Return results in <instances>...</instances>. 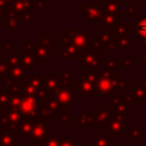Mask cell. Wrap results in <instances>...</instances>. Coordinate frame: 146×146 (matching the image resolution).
Segmentation results:
<instances>
[{
	"label": "cell",
	"instance_id": "6da1fadb",
	"mask_svg": "<svg viewBox=\"0 0 146 146\" xmlns=\"http://www.w3.org/2000/svg\"><path fill=\"white\" fill-rule=\"evenodd\" d=\"M120 79H121V76H120V74L115 73V70L104 67L100 71L99 75L95 82L92 94L105 95V96L115 95V92H116L115 87Z\"/></svg>",
	"mask_w": 146,
	"mask_h": 146
},
{
	"label": "cell",
	"instance_id": "7a4b0ae2",
	"mask_svg": "<svg viewBox=\"0 0 146 146\" xmlns=\"http://www.w3.org/2000/svg\"><path fill=\"white\" fill-rule=\"evenodd\" d=\"M79 67L81 70L99 68L103 65V59L100 58L99 50H94L91 48H86L80 50L79 56Z\"/></svg>",
	"mask_w": 146,
	"mask_h": 146
},
{
	"label": "cell",
	"instance_id": "3957f363",
	"mask_svg": "<svg viewBox=\"0 0 146 146\" xmlns=\"http://www.w3.org/2000/svg\"><path fill=\"white\" fill-rule=\"evenodd\" d=\"M79 10L84 14V22H100L105 14V3L103 2H80Z\"/></svg>",
	"mask_w": 146,
	"mask_h": 146
},
{
	"label": "cell",
	"instance_id": "277c9868",
	"mask_svg": "<svg viewBox=\"0 0 146 146\" xmlns=\"http://www.w3.org/2000/svg\"><path fill=\"white\" fill-rule=\"evenodd\" d=\"M114 114L113 106H96L91 112L88 113V125L90 127H103Z\"/></svg>",
	"mask_w": 146,
	"mask_h": 146
},
{
	"label": "cell",
	"instance_id": "5b68a950",
	"mask_svg": "<svg viewBox=\"0 0 146 146\" xmlns=\"http://www.w3.org/2000/svg\"><path fill=\"white\" fill-rule=\"evenodd\" d=\"M106 133L110 137H128L125 129V117L113 114L106 122Z\"/></svg>",
	"mask_w": 146,
	"mask_h": 146
},
{
	"label": "cell",
	"instance_id": "8992f818",
	"mask_svg": "<svg viewBox=\"0 0 146 146\" xmlns=\"http://www.w3.org/2000/svg\"><path fill=\"white\" fill-rule=\"evenodd\" d=\"M63 32H65L68 35L71 43L75 48H78L79 50L88 48L90 36L84 32V29H68V27H65Z\"/></svg>",
	"mask_w": 146,
	"mask_h": 146
},
{
	"label": "cell",
	"instance_id": "52a82bcc",
	"mask_svg": "<svg viewBox=\"0 0 146 146\" xmlns=\"http://www.w3.org/2000/svg\"><path fill=\"white\" fill-rule=\"evenodd\" d=\"M111 103L113 106V112L115 115L122 116V117H127L131 115V104L128 100V98L125 96L122 95H112L111 96Z\"/></svg>",
	"mask_w": 146,
	"mask_h": 146
},
{
	"label": "cell",
	"instance_id": "ba28073f",
	"mask_svg": "<svg viewBox=\"0 0 146 146\" xmlns=\"http://www.w3.org/2000/svg\"><path fill=\"white\" fill-rule=\"evenodd\" d=\"M127 95L125 97L130 102L131 105L140 106L145 100H146V89L141 87L140 84H130L127 89Z\"/></svg>",
	"mask_w": 146,
	"mask_h": 146
},
{
	"label": "cell",
	"instance_id": "9c48e42d",
	"mask_svg": "<svg viewBox=\"0 0 146 146\" xmlns=\"http://www.w3.org/2000/svg\"><path fill=\"white\" fill-rule=\"evenodd\" d=\"M50 96H52L60 106L68 108L73 103H74V90L68 89V88H64L60 87L55 91L49 92Z\"/></svg>",
	"mask_w": 146,
	"mask_h": 146
},
{
	"label": "cell",
	"instance_id": "30bf717a",
	"mask_svg": "<svg viewBox=\"0 0 146 146\" xmlns=\"http://www.w3.org/2000/svg\"><path fill=\"white\" fill-rule=\"evenodd\" d=\"M47 121L36 117L34 120L32 130L29 135V141H43L47 137Z\"/></svg>",
	"mask_w": 146,
	"mask_h": 146
},
{
	"label": "cell",
	"instance_id": "8fae6325",
	"mask_svg": "<svg viewBox=\"0 0 146 146\" xmlns=\"http://www.w3.org/2000/svg\"><path fill=\"white\" fill-rule=\"evenodd\" d=\"M36 106L38 103L35 100V98L33 96H24L19 103V111L21 113L25 116V117H32V119H36L38 114H36Z\"/></svg>",
	"mask_w": 146,
	"mask_h": 146
},
{
	"label": "cell",
	"instance_id": "7c38bea8",
	"mask_svg": "<svg viewBox=\"0 0 146 146\" xmlns=\"http://www.w3.org/2000/svg\"><path fill=\"white\" fill-rule=\"evenodd\" d=\"M94 86L95 83L88 79V76L82 73L78 79V91L83 97L86 102L90 99V95L94 92Z\"/></svg>",
	"mask_w": 146,
	"mask_h": 146
},
{
	"label": "cell",
	"instance_id": "4fadbf2b",
	"mask_svg": "<svg viewBox=\"0 0 146 146\" xmlns=\"http://www.w3.org/2000/svg\"><path fill=\"white\" fill-rule=\"evenodd\" d=\"M117 24H120V16H114L105 13L103 18L99 22L100 32H113L114 27Z\"/></svg>",
	"mask_w": 146,
	"mask_h": 146
},
{
	"label": "cell",
	"instance_id": "5bb4252c",
	"mask_svg": "<svg viewBox=\"0 0 146 146\" xmlns=\"http://www.w3.org/2000/svg\"><path fill=\"white\" fill-rule=\"evenodd\" d=\"M89 146H115V144L111 141L106 131H96L89 139Z\"/></svg>",
	"mask_w": 146,
	"mask_h": 146
},
{
	"label": "cell",
	"instance_id": "9a60e30c",
	"mask_svg": "<svg viewBox=\"0 0 146 146\" xmlns=\"http://www.w3.org/2000/svg\"><path fill=\"white\" fill-rule=\"evenodd\" d=\"M79 52L80 50L75 48L72 43L60 44L58 50V57L62 59H73V58H78Z\"/></svg>",
	"mask_w": 146,
	"mask_h": 146
},
{
	"label": "cell",
	"instance_id": "2e32d148",
	"mask_svg": "<svg viewBox=\"0 0 146 146\" xmlns=\"http://www.w3.org/2000/svg\"><path fill=\"white\" fill-rule=\"evenodd\" d=\"M52 49H48V48H44L40 44L38 46H34V50H33V54L36 58V62L38 63H42V64H47L48 60L52 57Z\"/></svg>",
	"mask_w": 146,
	"mask_h": 146
},
{
	"label": "cell",
	"instance_id": "e0dca14e",
	"mask_svg": "<svg viewBox=\"0 0 146 146\" xmlns=\"http://www.w3.org/2000/svg\"><path fill=\"white\" fill-rule=\"evenodd\" d=\"M41 78H42V83H43V86L46 87V89H47L49 92L55 91V90H57L58 88L62 87L60 81H59V79H58L57 75H51V74H49V75H41Z\"/></svg>",
	"mask_w": 146,
	"mask_h": 146
},
{
	"label": "cell",
	"instance_id": "ac0fdd59",
	"mask_svg": "<svg viewBox=\"0 0 146 146\" xmlns=\"http://www.w3.org/2000/svg\"><path fill=\"white\" fill-rule=\"evenodd\" d=\"M120 2L121 0H104L105 13L114 15V16H120V11H121Z\"/></svg>",
	"mask_w": 146,
	"mask_h": 146
},
{
	"label": "cell",
	"instance_id": "d6986e66",
	"mask_svg": "<svg viewBox=\"0 0 146 146\" xmlns=\"http://www.w3.org/2000/svg\"><path fill=\"white\" fill-rule=\"evenodd\" d=\"M94 39H96L99 42L100 49H104L107 44H110L114 40V36L112 32H99V33H95Z\"/></svg>",
	"mask_w": 146,
	"mask_h": 146
},
{
	"label": "cell",
	"instance_id": "ffe728a7",
	"mask_svg": "<svg viewBox=\"0 0 146 146\" xmlns=\"http://www.w3.org/2000/svg\"><path fill=\"white\" fill-rule=\"evenodd\" d=\"M132 24H133V32L136 33V35L139 39L146 38V17H140Z\"/></svg>",
	"mask_w": 146,
	"mask_h": 146
},
{
	"label": "cell",
	"instance_id": "44dd1931",
	"mask_svg": "<svg viewBox=\"0 0 146 146\" xmlns=\"http://www.w3.org/2000/svg\"><path fill=\"white\" fill-rule=\"evenodd\" d=\"M22 64L27 67V68H32V70H35L36 66H38V62H36V58L34 56V54L32 51H27L25 52L23 56H22Z\"/></svg>",
	"mask_w": 146,
	"mask_h": 146
},
{
	"label": "cell",
	"instance_id": "7402d4cb",
	"mask_svg": "<svg viewBox=\"0 0 146 146\" xmlns=\"http://www.w3.org/2000/svg\"><path fill=\"white\" fill-rule=\"evenodd\" d=\"M131 34H125L123 36H119V38H114L115 39V43H116V48L119 49H130L131 48Z\"/></svg>",
	"mask_w": 146,
	"mask_h": 146
},
{
	"label": "cell",
	"instance_id": "603a6c76",
	"mask_svg": "<svg viewBox=\"0 0 146 146\" xmlns=\"http://www.w3.org/2000/svg\"><path fill=\"white\" fill-rule=\"evenodd\" d=\"M38 38H39L40 46L48 48V49H52V34L51 33H40Z\"/></svg>",
	"mask_w": 146,
	"mask_h": 146
},
{
	"label": "cell",
	"instance_id": "cb8c5ba5",
	"mask_svg": "<svg viewBox=\"0 0 146 146\" xmlns=\"http://www.w3.org/2000/svg\"><path fill=\"white\" fill-rule=\"evenodd\" d=\"M44 144L43 146H59V138H58V132L52 131L48 132L47 137L44 138Z\"/></svg>",
	"mask_w": 146,
	"mask_h": 146
},
{
	"label": "cell",
	"instance_id": "d4e9b609",
	"mask_svg": "<svg viewBox=\"0 0 146 146\" xmlns=\"http://www.w3.org/2000/svg\"><path fill=\"white\" fill-rule=\"evenodd\" d=\"M128 137L130 138V140H131L132 143H140V141H141V137H143L141 127H140V125L133 127V128L128 132Z\"/></svg>",
	"mask_w": 146,
	"mask_h": 146
},
{
	"label": "cell",
	"instance_id": "484cf974",
	"mask_svg": "<svg viewBox=\"0 0 146 146\" xmlns=\"http://www.w3.org/2000/svg\"><path fill=\"white\" fill-rule=\"evenodd\" d=\"M71 121L75 127L88 125V113H79L76 116L71 117Z\"/></svg>",
	"mask_w": 146,
	"mask_h": 146
},
{
	"label": "cell",
	"instance_id": "4316f807",
	"mask_svg": "<svg viewBox=\"0 0 146 146\" xmlns=\"http://www.w3.org/2000/svg\"><path fill=\"white\" fill-rule=\"evenodd\" d=\"M137 66V63H136V59H133L131 57L130 54H128L124 59L121 60V70H125V68H130V70H135Z\"/></svg>",
	"mask_w": 146,
	"mask_h": 146
},
{
	"label": "cell",
	"instance_id": "83f0119b",
	"mask_svg": "<svg viewBox=\"0 0 146 146\" xmlns=\"http://www.w3.org/2000/svg\"><path fill=\"white\" fill-rule=\"evenodd\" d=\"M103 65L105 67H108V68H113V70H117L120 68L121 70V60L119 59H103Z\"/></svg>",
	"mask_w": 146,
	"mask_h": 146
},
{
	"label": "cell",
	"instance_id": "f1b7e54d",
	"mask_svg": "<svg viewBox=\"0 0 146 146\" xmlns=\"http://www.w3.org/2000/svg\"><path fill=\"white\" fill-rule=\"evenodd\" d=\"M136 63L143 70H146V49H141V52L136 56Z\"/></svg>",
	"mask_w": 146,
	"mask_h": 146
},
{
	"label": "cell",
	"instance_id": "f546056e",
	"mask_svg": "<svg viewBox=\"0 0 146 146\" xmlns=\"http://www.w3.org/2000/svg\"><path fill=\"white\" fill-rule=\"evenodd\" d=\"M130 84H131V81H130L129 79H128V80H122V79H120L119 82L116 83L115 90H116V91H119V90H125Z\"/></svg>",
	"mask_w": 146,
	"mask_h": 146
},
{
	"label": "cell",
	"instance_id": "4dcf8cb0",
	"mask_svg": "<svg viewBox=\"0 0 146 146\" xmlns=\"http://www.w3.org/2000/svg\"><path fill=\"white\" fill-rule=\"evenodd\" d=\"M10 72H11V76H14L15 79L22 78V76L24 75V68H23V67H17V66L11 67ZM14 78H13V79H14Z\"/></svg>",
	"mask_w": 146,
	"mask_h": 146
},
{
	"label": "cell",
	"instance_id": "1f68e13d",
	"mask_svg": "<svg viewBox=\"0 0 146 146\" xmlns=\"http://www.w3.org/2000/svg\"><path fill=\"white\" fill-rule=\"evenodd\" d=\"M60 120H59V125L60 127H67L70 124V121H71V117L68 115V113H64V114H60Z\"/></svg>",
	"mask_w": 146,
	"mask_h": 146
},
{
	"label": "cell",
	"instance_id": "d6a6232c",
	"mask_svg": "<svg viewBox=\"0 0 146 146\" xmlns=\"http://www.w3.org/2000/svg\"><path fill=\"white\" fill-rule=\"evenodd\" d=\"M75 143V140L71 137H64L62 139H59V146H73Z\"/></svg>",
	"mask_w": 146,
	"mask_h": 146
},
{
	"label": "cell",
	"instance_id": "836d02e7",
	"mask_svg": "<svg viewBox=\"0 0 146 146\" xmlns=\"http://www.w3.org/2000/svg\"><path fill=\"white\" fill-rule=\"evenodd\" d=\"M137 16V11H136V7H127V11H125V17L127 18H133Z\"/></svg>",
	"mask_w": 146,
	"mask_h": 146
},
{
	"label": "cell",
	"instance_id": "e575fe53",
	"mask_svg": "<svg viewBox=\"0 0 146 146\" xmlns=\"http://www.w3.org/2000/svg\"><path fill=\"white\" fill-rule=\"evenodd\" d=\"M136 83H137V84H140L141 87H144V88L146 89V74H141L140 79H139V80H137V81H136Z\"/></svg>",
	"mask_w": 146,
	"mask_h": 146
},
{
	"label": "cell",
	"instance_id": "d590c367",
	"mask_svg": "<svg viewBox=\"0 0 146 146\" xmlns=\"http://www.w3.org/2000/svg\"><path fill=\"white\" fill-rule=\"evenodd\" d=\"M140 42H141V49H146V38H141Z\"/></svg>",
	"mask_w": 146,
	"mask_h": 146
},
{
	"label": "cell",
	"instance_id": "8d00e7d4",
	"mask_svg": "<svg viewBox=\"0 0 146 146\" xmlns=\"http://www.w3.org/2000/svg\"><path fill=\"white\" fill-rule=\"evenodd\" d=\"M127 7H136V1H130V2H127L125 3Z\"/></svg>",
	"mask_w": 146,
	"mask_h": 146
},
{
	"label": "cell",
	"instance_id": "74e56055",
	"mask_svg": "<svg viewBox=\"0 0 146 146\" xmlns=\"http://www.w3.org/2000/svg\"><path fill=\"white\" fill-rule=\"evenodd\" d=\"M73 146H84V143L83 141H79V143H74Z\"/></svg>",
	"mask_w": 146,
	"mask_h": 146
},
{
	"label": "cell",
	"instance_id": "f35d334b",
	"mask_svg": "<svg viewBox=\"0 0 146 146\" xmlns=\"http://www.w3.org/2000/svg\"><path fill=\"white\" fill-rule=\"evenodd\" d=\"M137 1H139V2H145L146 0H137Z\"/></svg>",
	"mask_w": 146,
	"mask_h": 146
}]
</instances>
